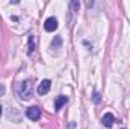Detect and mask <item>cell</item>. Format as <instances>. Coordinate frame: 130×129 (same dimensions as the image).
Listing matches in <instances>:
<instances>
[{
	"mask_svg": "<svg viewBox=\"0 0 130 129\" xmlns=\"http://www.w3.org/2000/svg\"><path fill=\"white\" fill-rule=\"evenodd\" d=\"M17 94L21 100H27L30 99L33 94V85H32V81L30 79H26L23 81L18 87H17Z\"/></svg>",
	"mask_w": 130,
	"mask_h": 129,
	"instance_id": "6da1fadb",
	"label": "cell"
},
{
	"mask_svg": "<svg viewBox=\"0 0 130 129\" xmlns=\"http://www.w3.org/2000/svg\"><path fill=\"white\" fill-rule=\"evenodd\" d=\"M26 115L33 120V122H36V120H39V117H41V109L38 108V106H29L27 109H26Z\"/></svg>",
	"mask_w": 130,
	"mask_h": 129,
	"instance_id": "7a4b0ae2",
	"label": "cell"
},
{
	"mask_svg": "<svg viewBox=\"0 0 130 129\" xmlns=\"http://www.w3.org/2000/svg\"><path fill=\"white\" fill-rule=\"evenodd\" d=\"M50 87H52V82L48 81V79H44V81H41V84L38 85V94L39 96H44V94H47L48 91H50Z\"/></svg>",
	"mask_w": 130,
	"mask_h": 129,
	"instance_id": "3957f363",
	"label": "cell"
},
{
	"mask_svg": "<svg viewBox=\"0 0 130 129\" xmlns=\"http://www.w3.org/2000/svg\"><path fill=\"white\" fill-rule=\"evenodd\" d=\"M44 29H45L47 32L56 31V29H58V20H56L55 17H48V18L45 20V23H44Z\"/></svg>",
	"mask_w": 130,
	"mask_h": 129,
	"instance_id": "277c9868",
	"label": "cell"
},
{
	"mask_svg": "<svg viewBox=\"0 0 130 129\" xmlns=\"http://www.w3.org/2000/svg\"><path fill=\"white\" fill-rule=\"evenodd\" d=\"M101 123H103V126H106V128H112L113 123H115V117H113V114H110V112L104 114V115L101 117Z\"/></svg>",
	"mask_w": 130,
	"mask_h": 129,
	"instance_id": "5b68a950",
	"label": "cell"
},
{
	"mask_svg": "<svg viewBox=\"0 0 130 129\" xmlns=\"http://www.w3.org/2000/svg\"><path fill=\"white\" fill-rule=\"evenodd\" d=\"M67 102H68V97H67V96H59L56 100H55V109H56V111H59L65 103H67Z\"/></svg>",
	"mask_w": 130,
	"mask_h": 129,
	"instance_id": "8992f818",
	"label": "cell"
},
{
	"mask_svg": "<svg viewBox=\"0 0 130 129\" xmlns=\"http://www.w3.org/2000/svg\"><path fill=\"white\" fill-rule=\"evenodd\" d=\"M33 50H35V38H33V36H29V43H27V53L30 55Z\"/></svg>",
	"mask_w": 130,
	"mask_h": 129,
	"instance_id": "52a82bcc",
	"label": "cell"
},
{
	"mask_svg": "<svg viewBox=\"0 0 130 129\" xmlns=\"http://www.w3.org/2000/svg\"><path fill=\"white\" fill-rule=\"evenodd\" d=\"M61 44H62V38H61V36H56V38H55V41L52 43V47H53V49H59V47H61Z\"/></svg>",
	"mask_w": 130,
	"mask_h": 129,
	"instance_id": "ba28073f",
	"label": "cell"
},
{
	"mask_svg": "<svg viewBox=\"0 0 130 129\" xmlns=\"http://www.w3.org/2000/svg\"><path fill=\"white\" fill-rule=\"evenodd\" d=\"M92 100H94V103H98V102H100V94H98L97 91H94V94H92Z\"/></svg>",
	"mask_w": 130,
	"mask_h": 129,
	"instance_id": "9c48e42d",
	"label": "cell"
},
{
	"mask_svg": "<svg viewBox=\"0 0 130 129\" xmlns=\"http://www.w3.org/2000/svg\"><path fill=\"white\" fill-rule=\"evenodd\" d=\"M79 6H80V3H79V2H76V0H74V2H71V8H73V9H74L76 12H77Z\"/></svg>",
	"mask_w": 130,
	"mask_h": 129,
	"instance_id": "30bf717a",
	"label": "cell"
},
{
	"mask_svg": "<svg viewBox=\"0 0 130 129\" xmlns=\"http://www.w3.org/2000/svg\"><path fill=\"white\" fill-rule=\"evenodd\" d=\"M0 115H2V106H0Z\"/></svg>",
	"mask_w": 130,
	"mask_h": 129,
	"instance_id": "8fae6325",
	"label": "cell"
}]
</instances>
